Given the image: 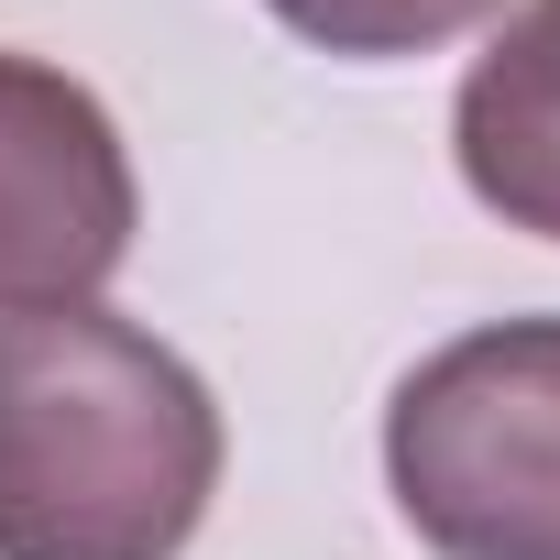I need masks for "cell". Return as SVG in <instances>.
I'll return each mask as SVG.
<instances>
[{
    "label": "cell",
    "instance_id": "obj_1",
    "mask_svg": "<svg viewBox=\"0 0 560 560\" xmlns=\"http://www.w3.org/2000/svg\"><path fill=\"white\" fill-rule=\"evenodd\" d=\"M231 429L187 352L110 308L0 319V560H176Z\"/></svg>",
    "mask_w": 560,
    "mask_h": 560
},
{
    "label": "cell",
    "instance_id": "obj_3",
    "mask_svg": "<svg viewBox=\"0 0 560 560\" xmlns=\"http://www.w3.org/2000/svg\"><path fill=\"white\" fill-rule=\"evenodd\" d=\"M143 187L100 89L45 56H0V319L100 308L132 264Z\"/></svg>",
    "mask_w": 560,
    "mask_h": 560
},
{
    "label": "cell",
    "instance_id": "obj_2",
    "mask_svg": "<svg viewBox=\"0 0 560 560\" xmlns=\"http://www.w3.org/2000/svg\"><path fill=\"white\" fill-rule=\"evenodd\" d=\"M385 483L440 560H560V319H483L407 363Z\"/></svg>",
    "mask_w": 560,
    "mask_h": 560
},
{
    "label": "cell",
    "instance_id": "obj_5",
    "mask_svg": "<svg viewBox=\"0 0 560 560\" xmlns=\"http://www.w3.org/2000/svg\"><path fill=\"white\" fill-rule=\"evenodd\" d=\"M275 23L319 56H352V67H396V56H440L462 34H483L505 0H264Z\"/></svg>",
    "mask_w": 560,
    "mask_h": 560
},
{
    "label": "cell",
    "instance_id": "obj_4",
    "mask_svg": "<svg viewBox=\"0 0 560 560\" xmlns=\"http://www.w3.org/2000/svg\"><path fill=\"white\" fill-rule=\"evenodd\" d=\"M451 165L505 231L560 242V0H516L462 67Z\"/></svg>",
    "mask_w": 560,
    "mask_h": 560
}]
</instances>
